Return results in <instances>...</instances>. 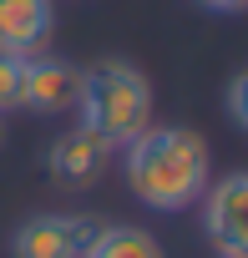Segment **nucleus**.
<instances>
[{
  "label": "nucleus",
  "instance_id": "423d86ee",
  "mask_svg": "<svg viewBox=\"0 0 248 258\" xmlns=\"http://www.w3.org/2000/svg\"><path fill=\"white\" fill-rule=\"evenodd\" d=\"M106 162H111V147H106L96 132H86V126L61 132V137L51 142V152H46V172H51L56 187H66V192H81V187L101 182Z\"/></svg>",
  "mask_w": 248,
  "mask_h": 258
},
{
  "label": "nucleus",
  "instance_id": "f257e3e1",
  "mask_svg": "<svg viewBox=\"0 0 248 258\" xmlns=\"http://www.w3.org/2000/svg\"><path fill=\"white\" fill-rule=\"evenodd\" d=\"M208 172H213V152L193 126H157L147 121L142 132L121 147V177L127 192L152 208V213H182L208 192Z\"/></svg>",
  "mask_w": 248,
  "mask_h": 258
},
{
  "label": "nucleus",
  "instance_id": "20e7f679",
  "mask_svg": "<svg viewBox=\"0 0 248 258\" xmlns=\"http://www.w3.org/2000/svg\"><path fill=\"white\" fill-rule=\"evenodd\" d=\"M203 228L223 258H248V172H223L203 192Z\"/></svg>",
  "mask_w": 248,
  "mask_h": 258
},
{
  "label": "nucleus",
  "instance_id": "f03ea898",
  "mask_svg": "<svg viewBox=\"0 0 248 258\" xmlns=\"http://www.w3.org/2000/svg\"><path fill=\"white\" fill-rule=\"evenodd\" d=\"M76 126L96 132L111 152H121L152 121V81L132 61H96L76 86Z\"/></svg>",
  "mask_w": 248,
  "mask_h": 258
},
{
  "label": "nucleus",
  "instance_id": "39448f33",
  "mask_svg": "<svg viewBox=\"0 0 248 258\" xmlns=\"http://www.w3.org/2000/svg\"><path fill=\"white\" fill-rule=\"evenodd\" d=\"M76 86H81V71L51 51H36L26 56V76H21V106L36 111V116H61L76 106Z\"/></svg>",
  "mask_w": 248,
  "mask_h": 258
},
{
  "label": "nucleus",
  "instance_id": "7ed1b4c3",
  "mask_svg": "<svg viewBox=\"0 0 248 258\" xmlns=\"http://www.w3.org/2000/svg\"><path fill=\"white\" fill-rule=\"evenodd\" d=\"M96 228L86 213H36L11 233V258H81Z\"/></svg>",
  "mask_w": 248,
  "mask_h": 258
},
{
  "label": "nucleus",
  "instance_id": "f8f14e48",
  "mask_svg": "<svg viewBox=\"0 0 248 258\" xmlns=\"http://www.w3.org/2000/svg\"><path fill=\"white\" fill-rule=\"evenodd\" d=\"M0 142H6V116H0Z\"/></svg>",
  "mask_w": 248,
  "mask_h": 258
},
{
  "label": "nucleus",
  "instance_id": "6e6552de",
  "mask_svg": "<svg viewBox=\"0 0 248 258\" xmlns=\"http://www.w3.org/2000/svg\"><path fill=\"white\" fill-rule=\"evenodd\" d=\"M81 258H162V248L137 223H106V228L91 233V243H86Z\"/></svg>",
  "mask_w": 248,
  "mask_h": 258
},
{
  "label": "nucleus",
  "instance_id": "1a4fd4ad",
  "mask_svg": "<svg viewBox=\"0 0 248 258\" xmlns=\"http://www.w3.org/2000/svg\"><path fill=\"white\" fill-rule=\"evenodd\" d=\"M21 76H26V56L0 51V116L21 106Z\"/></svg>",
  "mask_w": 248,
  "mask_h": 258
},
{
  "label": "nucleus",
  "instance_id": "9b49d317",
  "mask_svg": "<svg viewBox=\"0 0 248 258\" xmlns=\"http://www.w3.org/2000/svg\"><path fill=\"white\" fill-rule=\"evenodd\" d=\"M203 11H218V16H233V11H243V0H198Z\"/></svg>",
  "mask_w": 248,
  "mask_h": 258
},
{
  "label": "nucleus",
  "instance_id": "0eeeda50",
  "mask_svg": "<svg viewBox=\"0 0 248 258\" xmlns=\"http://www.w3.org/2000/svg\"><path fill=\"white\" fill-rule=\"evenodd\" d=\"M51 31H56L51 0H0V51L36 56V51H46Z\"/></svg>",
  "mask_w": 248,
  "mask_h": 258
},
{
  "label": "nucleus",
  "instance_id": "9d476101",
  "mask_svg": "<svg viewBox=\"0 0 248 258\" xmlns=\"http://www.w3.org/2000/svg\"><path fill=\"white\" fill-rule=\"evenodd\" d=\"M228 121L238 126V132L248 126V71H238V76L228 81Z\"/></svg>",
  "mask_w": 248,
  "mask_h": 258
}]
</instances>
